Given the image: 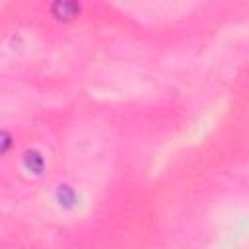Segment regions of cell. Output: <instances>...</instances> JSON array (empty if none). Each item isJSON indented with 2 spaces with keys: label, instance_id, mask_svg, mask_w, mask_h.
Wrapping results in <instances>:
<instances>
[{
  "label": "cell",
  "instance_id": "1",
  "mask_svg": "<svg viewBox=\"0 0 249 249\" xmlns=\"http://www.w3.org/2000/svg\"><path fill=\"white\" fill-rule=\"evenodd\" d=\"M53 12L56 18H72L80 14V6L74 2H58L53 6Z\"/></svg>",
  "mask_w": 249,
  "mask_h": 249
}]
</instances>
